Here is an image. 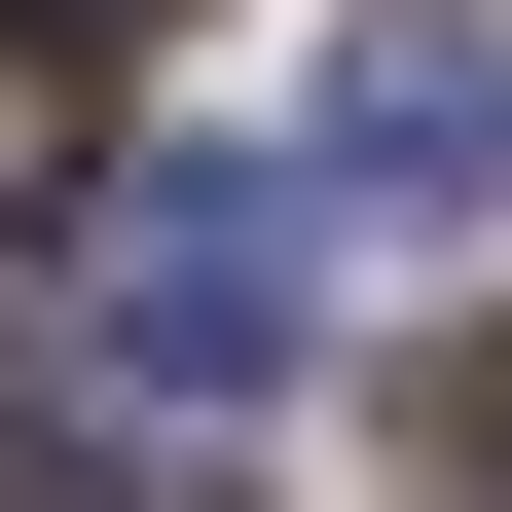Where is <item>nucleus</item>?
I'll use <instances>...</instances> for the list:
<instances>
[{
    "mask_svg": "<svg viewBox=\"0 0 512 512\" xmlns=\"http://www.w3.org/2000/svg\"><path fill=\"white\" fill-rule=\"evenodd\" d=\"M74 330L147 403H293V183H110L74 220Z\"/></svg>",
    "mask_w": 512,
    "mask_h": 512,
    "instance_id": "obj_1",
    "label": "nucleus"
},
{
    "mask_svg": "<svg viewBox=\"0 0 512 512\" xmlns=\"http://www.w3.org/2000/svg\"><path fill=\"white\" fill-rule=\"evenodd\" d=\"M330 183H366V220L512 183V37H366V74H330Z\"/></svg>",
    "mask_w": 512,
    "mask_h": 512,
    "instance_id": "obj_2",
    "label": "nucleus"
},
{
    "mask_svg": "<svg viewBox=\"0 0 512 512\" xmlns=\"http://www.w3.org/2000/svg\"><path fill=\"white\" fill-rule=\"evenodd\" d=\"M37 37H147V0H37Z\"/></svg>",
    "mask_w": 512,
    "mask_h": 512,
    "instance_id": "obj_5",
    "label": "nucleus"
},
{
    "mask_svg": "<svg viewBox=\"0 0 512 512\" xmlns=\"http://www.w3.org/2000/svg\"><path fill=\"white\" fill-rule=\"evenodd\" d=\"M0 512H110V439H74V403H0Z\"/></svg>",
    "mask_w": 512,
    "mask_h": 512,
    "instance_id": "obj_3",
    "label": "nucleus"
},
{
    "mask_svg": "<svg viewBox=\"0 0 512 512\" xmlns=\"http://www.w3.org/2000/svg\"><path fill=\"white\" fill-rule=\"evenodd\" d=\"M476 512H512V366H476Z\"/></svg>",
    "mask_w": 512,
    "mask_h": 512,
    "instance_id": "obj_4",
    "label": "nucleus"
}]
</instances>
